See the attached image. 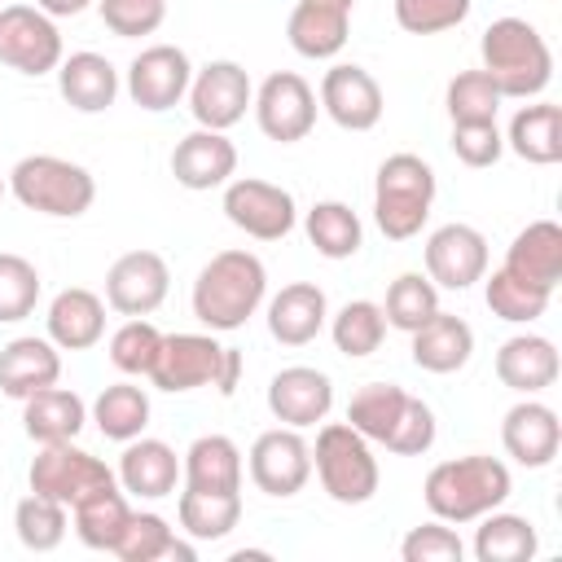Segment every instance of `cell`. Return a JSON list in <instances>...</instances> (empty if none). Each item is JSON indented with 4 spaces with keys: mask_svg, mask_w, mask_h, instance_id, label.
Returning <instances> with one entry per match:
<instances>
[{
    "mask_svg": "<svg viewBox=\"0 0 562 562\" xmlns=\"http://www.w3.org/2000/svg\"><path fill=\"white\" fill-rule=\"evenodd\" d=\"M250 110H255V123H259V132H263L268 140L294 145V140H303V136L316 127V110H321V105H316V92H312V83H307L303 75H294V70H272V75L259 83Z\"/></svg>",
    "mask_w": 562,
    "mask_h": 562,
    "instance_id": "cell-12",
    "label": "cell"
},
{
    "mask_svg": "<svg viewBox=\"0 0 562 562\" xmlns=\"http://www.w3.org/2000/svg\"><path fill=\"white\" fill-rule=\"evenodd\" d=\"M329 408H334V382H329V373H321L312 364H290V369L272 373V382H268V413L281 426L307 430V426L325 422Z\"/></svg>",
    "mask_w": 562,
    "mask_h": 562,
    "instance_id": "cell-19",
    "label": "cell"
},
{
    "mask_svg": "<svg viewBox=\"0 0 562 562\" xmlns=\"http://www.w3.org/2000/svg\"><path fill=\"white\" fill-rule=\"evenodd\" d=\"M189 79H193V61H189L184 48H176V44H149L127 66V97L140 110L162 114V110H171V105L184 101Z\"/></svg>",
    "mask_w": 562,
    "mask_h": 562,
    "instance_id": "cell-15",
    "label": "cell"
},
{
    "mask_svg": "<svg viewBox=\"0 0 562 562\" xmlns=\"http://www.w3.org/2000/svg\"><path fill=\"white\" fill-rule=\"evenodd\" d=\"M514 492V479H509V465L496 461V457H483V452H470V457H452V461H439L430 465L426 483H422V501L426 509L439 518V522H479L483 514L501 509Z\"/></svg>",
    "mask_w": 562,
    "mask_h": 562,
    "instance_id": "cell-1",
    "label": "cell"
},
{
    "mask_svg": "<svg viewBox=\"0 0 562 562\" xmlns=\"http://www.w3.org/2000/svg\"><path fill=\"white\" fill-rule=\"evenodd\" d=\"M241 448L228 435H198L184 448L180 461V479L184 487H202V492H241Z\"/></svg>",
    "mask_w": 562,
    "mask_h": 562,
    "instance_id": "cell-31",
    "label": "cell"
},
{
    "mask_svg": "<svg viewBox=\"0 0 562 562\" xmlns=\"http://www.w3.org/2000/svg\"><path fill=\"white\" fill-rule=\"evenodd\" d=\"M509 272H518L522 281H536L544 290H558L562 281V224L553 220H531L505 250V263Z\"/></svg>",
    "mask_w": 562,
    "mask_h": 562,
    "instance_id": "cell-30",
    "label": "cell"
},
{
    "mask_svg": "<svg viewBox=\"0 0 562 562\" xmlns=\"http://www.w3.org/2000/svg\"><path fill=\"white\" fill-rule=\"evenodd\" d=\"M66 527H70L66 505L53 501V496L26 492L18 501V509H13V531H18L22 549H31V553H53L66 540Z\"/></svg>",
    "mask_w": 562,
    "mask_h": 562,
    "instance_id": "cell-42",
    "label": "cell"
},
{
    "mask_svg": "<svg viewBox=\"0 0 562 562\" xmlns=\"http://www.w3.org/2000/svg\"><path fill=\"white\" fill-rule=\"evenodd\" d=\"M400 558L404 562H461L465 558V544L461 536L448 527V522H422L413 527L404 540H400Z\"/></svg>",
    "mask_w": 562,
    "mask_h": 562,
    "instance_id": "cell-49",
    "label": "cell"
},
{
    "mask_svg": "<svg viewBox=\"0 0 562 562\" xmlns=\"http://www.w3.org/2000/svg\"><path fill=\"white\" fill-rule=\"evenodd\" d=\"M329 316V299L316 281H290L268 299V334L281 347H307Z\"/></svg>",
    "mask_w": 562,
    "mask_h": 562,
    "instance_id": "cell-24",
    "label": "cell"
},
{
    "mask_svg": "<svg viewBox=\"0 0 562 562\" xmlns=\"http://www.w3.org/2000/svg\"><path fill=\"white\" fill-rule=\"evenodd\" d=\"M474 0H395V22L408 35H439L470 18Z\"/></svg>",
    "mask_w": 562,
    "mask_h": 562,
    "instance_id": "cell-47",
    "label": "cell"
},
{
    "mask_svg": "<svg viewBox=\"0 0 562 562\" xmlns=\"http://www.w3.org/2000/svg\"><path fill=\"white\" fill-rule=\"evenodd\" d=\"M408 338H413V364L426 373H457L474 356V329L443 307L426 325H417Z\"/></svg>",
    "mask_w": 562,
    "mask_h": 562,
    "instance_id": "cell-29",
    "label": "cell"
},
{
    "mask_svg": "<svg viewBox=\"0 0 562 562\" xmlns=\"http://www.w3.org/2000/svg\"><path fill=\"white\" fill-rule=\"evenodd\" d=\"M92 422L114 443H127V439L145 435V426H149V395H145V386H132V382L105 386L92 400Z\"/></svg>",
    "mask_w": 562,
    "mask_h": 562,
    "instance_id": "cell-39",
    "label": "cell"
},
{
    "mask_svg": "<svg viewBox=\"0 0 562 562\" xmlns=\"http://www.w3.org/2000/svg\"><path fill=\"white\" fill-rule=\"evenodd\" d=\"M88 422V404L70 391V386H44L35 395L22 400V430L35 439V443H61V439H75Z\"/></svg>",
    "mask_w": 562,
    "mask_h": 562,
    "instance_id": "cell-32",
    "label": "cell"
},
{
    "mask_svg": "<svg viewBox=\"0 0 562 562\" xmlns=\"http://www.w3.org/2000/svg\"><path fill=\"white\" fill-rule=\"evenodd\" d=\"M321 110L342 127V132H369L382 123V110H386V97H382V83L356 66V61H338L325 70L321 79Z\"/></svg>",
    "mask_w": 562,
    "mask_h": 562,
    "instance_id": "cell-17",
    "label": "cell"
},
{
    "mask_svg": "<svg viewBox=\"0 0 562 562\" xmlns=\"http://www.w3.org/2000/svg\"><path fill=\"white\" fill-rule=\"evenodd\" d=\"M452 154L465 167H492L505 154V136L496 123H452Z\"/></svg>",
    "mask_w": 562,
    "mask_h": 562,
    "instance_id": "cell-50",
    "label": "cell"
},
{
    "mask_svg": "<svg viewBox=\"0 0 562 562\" xmlns=\"http://www.w3.org/2000/svg\"><path fill=\"white\" fill-rule=\"evenodd\" d=\"M88 4H92V0H35V9H44L53 22H57V18H75V13H83Z\"/></svg>",
    "mask_w": 562,
    "mask_h": 562,
    "instance_id": "cell-51",
    "label": "cell"
},
{
    "mask_svg": "<svg viewBox=\"0 0 562 562\" xmlns=\"http://www.w3.org/2000/svg\"><path fill=\"white\" fill-rule=\"evenodd\" d=\"M483 299H487L492 316H501L509 325H531V321H540L549 312L553 290H544L536 281H522L509 268H492V272H483Z\"/></svg>",
    "mask_w": 562,
    "mask_h": 562,
    "instance_id": "cell-36",
    "label": "cell"
},
{
    "mask_svg": "<svg viewBox=\"0 0 562 562\" xmlns=\"http://www.w3.org/2000/svg\"><path fill=\"white\" fill-rule=\"evenodd\" d=\"M558 373H562V360L544 334H514L496 351V378H501V386H509L518 395L549 391L558 382Z\"/></svg>",
    "mask_w": 562,
    "mask_h": 562,
    "instance_id": "cell-26",
    "label": "cell"
},
{
    "mask_svg": "<svg viewBox=\"0 0 562 562\" xmlns=\"http://www.w3.org/2000/svg\"><path fill=\"white\" fill-rule=\"evenodd\" d=\"M184 97H189V110H193L198 127L228 132L233 123L246 119V110H250V101H255V83H250L246 66L220 57V61H206L202 70H193Z\"/></svg>",
    "mask_w": 562,
    "mask_h": 562,
    "instance_id": "cell-13",
    "label": "cell"
},
{
    "mask_svg": "<svg viewBox=\"0 0 562 562\" xmlns=\"http://www.w3.org/2000/svg\"><path fill=\"white\" fill-rule=\"evenodd\" d=\"M180 531L189 540H224L241 522V492H202L184 487L176 501Z\"/></svg>",
    "mask_w": 562,
    "mask_h": 562,
    "instance_id": "cell-34",
    "label": "cell"
},
{
    "mask_svg": "<svg viewBox=\"0 0 562 562\" xmlns=\"http://www.w3.org/2000/svg\"><path fill=\"white\" fill-rule=\"evenodd\" d=\"M351 9H356V0H299L285 18L290 48L307 61L338 57L351 35Z\"/></svg>",
    "mask_w": 562,
    "mask_h": 562,
    "instance_id": "cell-20",
    "label": "cell"
},
{
    "mask_svg": "<svg viewBox=\"0 0 562 562\" xmlns=\"http://www.w3.org/2000/svg\"><path fill=\"white\" fill-rule=\"evenodd\" d=\"M233 171H237V145H233L224 132L193 127V132L180 136L176 149H171V176H176V184H184L189 193L220 189V184L233 180Z\"/></svg>",
    "mask_w": 562,
    "mask_h": 562,
    "instance_id": "cell-21",
    "label": "cell"
},
{
    "mask_svg": "<svg viewBox=\"0 0 562 562\" xmlns=\"http://www.w3.org/2000/svg\"><path fill=\"white\" fill-rule=\"evenodd\" d=\"M479 57H483L479 70L496 83L501 97L514 101L540 97L553 79V53L527 18H496L479 40Z\"/></svg>",
    "mask_w": 562,
    "mask_h": 562,
    "instance_id": "cell-4",
    "label": "cell"
},
{
    "mask_svg": "<svg viewBox=\"0 0 562 562\" xmlns=\"http://www.w3.org/2000/svg\"><path fill=\"white\" fill-rule=\"evenodd\" d=\"M171 290V268L158 250H127L105 272V303L119 316H149Z\"/></svg>",
    "mask_w": 562,
    "mask_h": 562,
    "instance_id": "cell-16",
    "label": "cell"
},
{
    "mask_svg": "<svg viewBox=\"0 0 562 562\" xmlns=\"http://www.w3.org/2000/svg\"><path fill=\"white\" fill-rule=\"evenodd\" d=\"M114 479H119L123 492H132L140 501H162L180 483V457H176L171 443L149 439V435H136V439L123 443V457H119Z\"/></svg>",
    "mask_w": 562,
    "mask_h": 562,
    "instance_id": "cell-23",
    "label": "cell"
},
{
    "mask_svg": "<svg viewBox=\"0 0 562 562\" xmlns=\"http://www.w3.org/2000/svg\"><path fill=\"white\" fill-rule=\"evenodd\" d=\"M97 9H101L105 31L119 40L154 35L167 18V0H97Z\"/></svg>",
    "mask_w": 562,
    "mask_h": 562,
    "instance_id": "cell-48",
    "label": "cell"
},
{
    "mask_svg": "<svg viewBox=\"0 0 562 562\" xmlns=\"http://www.w3.org/2000/svg\"><path fill=\"white\" fill-rule=\"evenodd\" d=\"M9 189L26 211L53 220H79L97 202V180L88 167L57 154H26L9 171Z\"/></svg>",
    "mask_w": 562,
    "mask_h": 562,
    "instance_id": "cell-7",
    "label": "cell"
},
{
    "mask_svg": "<svg viewBox=\"0 0 562 562\" xmlns=\"http://www.w3.org/2000/svg\"><path fill=\"white\" fill-rule=\"evenodd\" d=\"M501 92L496 83L483 75V70H461L448 92H443V105H448V119L452 123H496V110H501Z\"/></svg>",
    "mask_w": 562,
    "mask_h": 562,
    "instance_id": "cell-44",
    "label": "cell"
},
{
    "mask_svg": "<svg viewBox=\"0 0 562 562\" xmlns=\"http://www.w3.org/2000/svg\"><path fill=\"white\" fill-rule=\"evenodd\" d=\"M57 378H61V347L53 338L22 334L0 347V391L9 400H26V395L53 386Z\"/></svg>",
    "mask_w": 562,
    "mask_h": 562,
    "instance_id": "cell-25",
    "label": "cell"
},
{
    "mask_svg": "<svg viewBox=\"0 0 562 562\" xmlns=\"http://www.w3.org/2000/svg\"><path fill=\"white\" fill-rule=\"evenodd\" d=\"M329 338L334 347L347 356V360H364L382 347L386 338V316H382V303L373 299H351L338 307V316L329 321Z\"/></svg>",
    "mask_w": 562,
    "mask_h": 562,
    "instance_id": "cell-41",
    "label": "cell"
},
{
    "mask_svg": "<svg viewBox=\"0 0 562 562\" xmlns=\"http://www.w3.org/2000/svg\"><path fill=\"white\" fill-rule=\"evenodd\" d=\"M435 167L417 154H391L378 167L373 180V220L382 228V237L391 241H408L422 233V224L430 220L435 206Z\"/></svg>",
    "mask_w": 562,
    "mask_h": 562,
    "instance_id": "cell-6",
    "label": "cell"
},
{
    "mask_svg": "<svg viewBox=\"0 0 562 562\" xmlns=\"http://www.w3.org/2000/svg\"><path fill=\"white\" fill-rule=\"evenodd\" d=\"M44 325L61 351H88L105 334V303H101V294H92L83 285H66L53 294Z\"/></svg>",
    "mask_w": 562,
    "mask_h": 562,
    "instance_id": "cell-27",
    "label": "cell"
},
{
    "mask_svg": "<svg viewBox=\"0 0 562 562\" xmlns=\"http://www.w3.org/2000/svg\"><path fill=\"white\" fill-rule=\"evenodd\" d=\"M224 215L255 241H281L299 224L294 193L259 176H237L224 184Z\"/></svg>",
    "mask_w": 562,
    "mask_h": 562,
    "instance_id": "cell-11",
    "label": "cell"
},
{
    "mask_svg": "<svg viewBox=\"0 0 562 562\" xmlns=\"http://www.w3.org/2000/svg\"><path fill=\"white\" fill-rule=\"evenodd\" d=\"M268 294V268L250 250H220L202 263L193 281V316L211 334H233L241 329Z\"/></svg>",
    "mask_w": 562,
    "mask_h": 562,
    "instance_id": "cell-2",
    "label": "cell"
},
{
    "mask_svg": "<svg viewBox=\"0 0 562 562\" xmlns=\"http://www.w3.org/2000/svg\"><path fill=\"white\" fill-rule=\"evenodd\" d=\"M312 470H316L325 496L338 501V505H364V501H373L378 479H382L369 439L356 426H347V422H325L316 430Z\"/></svg>",
    "mask_w": 562,
    "mask_h": 562,
    "instance_id": "cell-8",
    "label": "cell"
},
{
    "mask_svg": "<svg viewBox=\"0 0 562 562\" xmlns=\"http://www.w3.org/2000/svg\"><path fill=\"white\" fill-rule=\"evenodd\" d=\"M501 443H505V452L518 461V465H527V470H544L553 457H558V443H562V422H558V413L549 408V404H540V400H518L509 413H505V422H501Z\"/></svg>",
    "mask_w": 562,
    "mask_h": 562,
    "instance_id": "cell-22",
    "label": "cell"
},
{
    "mask_svg": "<svg viewBox=\"0 0 562 562\" xmlns=\"http://www.w3.org/2000/svg\"><path fill=\"white\" fill-rule=\"evenodd\" d=\"M0 193H4V180H0Z\"/></svg>",
    "mask_w": 562,
    "mask_h": 562,
    "instance_id": "cell-52",
    "label": "cell"
},
{
    "mask_svg": "<svg viewBox=\"0 0 562 562\" xmlns=\"http://www.w3.org/2000/svg\"><path fill=\"white\" fill-rule=\"evenodd\" d=\"M70 514H75V536L88 549H101V553H114V544H119V536H123V527L132 518L127 496H123L119 483L114 487H97L92 496H83L79 505H70Z\"/></svg>",
    "mask_w": 562,
    "mask_h": 562,
    "instance_id": "cell-37",
    "label": "cell"
},
{
    "mask_svg": "<svg viewBox=\"0 0 562 562\" xmlns=\"http://www.w3.org/2000/svg\"><path fill=\"white\" fill-rule=\"evenodd\" d=\"M158 347H162V334L145 316H127V325L110 334V364L127 378H149Z\"/></svg>",
    "mask_w": 562,
    "mask_h": 562,
    "instance_id": "cell-45",
    "label": "cell"
},
{
    "mask_svg": "<svg viewBox=\"0 0 562 562\" xmlns=\"http://www.w3.org/2000/svg\"><path fill=\"white\" fill-rule=\"evenodd\" d=\"M347 426H356L369 443H382L395 457H422L430 452L439 426L426 400L408 395L395 382H369L347 404Z\"/></svg>",
    "mask_w": 562,
    "mask_h": 562,
    "instance_id": "cell-3",
    "label": "cell"
},
{
    "mask_svg": "<svg viewBox=\"0 0 562 562\" xmlns=\"http://www.w3.org/2000/svg\"><path fill=\"white\" fill-rule=\"evenodd\" d=\"M439 312V285L422 272H400L386 290V303H382V316L391 329H404L413 334L417 325H426L430 316Z\"/></svg>",
    "mask_w": 562,
    "mask_h": 562,
    "instance_id": "cell-43",
    "label": "cell"
},
{
    "mask_svg": "<svg viewBox=\"0 0 562 562\" xmlns=\"http://www.w3.org/2000/svg\"><path fill=\"white\" fill-rule=\"evenodd\" d=\"M307 228V241L316 246V255L325 259H351L364 241V228H360V215L347 206V202H316L303 220Z\"/></svg>",
    "mask_w": 562,
    "mask_h": 562,
    "instance_id": "cell-40",
    "label": "cell"
},
{
    "mask_svg": "<svg viewBox=\"0 0 562 562\" xmlns=\"http://www.w3.org/2000/svg\"><path fill=\"white\" fill-rule=\"evenodd\" d=\"M536 549H540V536H536L531 518H522V514L492 509L474 527V558L479 562H531Z\"/></svg>",
    "mask_w": 562,
    "mask_h": 562,
    "instance_id": "cell-35",
    "label": "cell"
},
{
    "mask_svg": "<svg viewBox=\"0 0 562 562\" xmlns=\"http://www.w3.org/2000/svg\"><path fill=\"white\" fill-rule=\"evenodd\" d=\"M57 92L79 114H101L119 97V70L101 53H70L57 66Z\"/></svg>",
    "mask_w": 562,
    "mask_h": 562,
    "instance_id": "cell-28",
    "label": "cell"
},
{
    "mask_svg": "<svg viewBox=\"0 0 562 562\" xmlns=\"http://www.w3.org/2000/svg\"><path fill=\"white\" fill-rule=\"evenodd\" d=\"M487 272V237L474 224H443L426 237V277L443 290H470Z\"/></svg>",
    "mask_w": 562,
    "mask_h": 562,
    "instance_id": "cell-18",
    "label": "cell"
},
{
    "mask_svg": "<svg viewBox=\"0 0 562 562\" xmlns=\"http://www.w3.org/2000/svg\"><path fill=\"white\" fill-rule=\"evenodd\" d=\"M66 57L57 22L35 4H0V66L18 75H48Z\"/></svg>",
    "mask_w": 562,
    "mask_h": 562,
    "instance_id": "cell-10",
    "label": "cell"
},
{
    "mask_svg": "<svg viewBox=\"0 0 562 562\" xmlns=\"http://www.w3.org/2000/svg\"><path fill=\"white\" fill-rule=\"evenodd\" d=\"M250 483L277 501L285 496H299L312 479V443L294 430V426H277V430H263L255 443H250Z\"/></svg>",
    "mask_w": 562,
    "mask_h": 562,
    "instance_id": "cell-14",
    "label": "cell"
},
{
    "mask_svg": "<svg viewBox=\"0 0 562 562\" xmlns=\"http://www.w3.org/2000/svg\"><path fill=\"white\" fill-rule=\"evenodd\" d=\"M114 558H123V562H162V558L193 562L198 549L184 544V540H176V531H171V522L162 514H149L145 509V514H132L127 518V527H123V536L114 544Z\"/></svg>",
    "mask_w": 562,
    "mask_h": 562,
    "instance_id": "cell-38",
    "label": "cell"
},
{
    "mask_svg": "<svg viewBox=\"0 0 562 562\" xmlns=\"http://www.w3.org/2000/svg\"><path fill=\"white\" fill-rule=\"evenodd\" d=\"M505 145L531 162V167H553L562 162V110L553 101H531L509 119Z\"/></svg>",
    "mask_w": 562,
    "mask_h": 562,
    "instance_id": "cell-33",
    "label": "cell"
},
{
    "mask_svg": "<svg viewBox=\"0 0 562 562\" xmlns=\"http://www.w3.org/2000/svg\"><path fill=\"white\" fill-rule=\"evenodd\" d=\"M40 303V272L31 259L0 250V325L26 321Z\"/></svg>",
    "mask_w": 562,
    "mask_h": 562,
    "instance_id": "cell-46",
    "label": "cell"
},
{
    "mask_svg": "<svg viewBox=\"0 0 562 562\" xmlns=\"http://www.w3.org/2000/svg\"><path fill=\"white\" fill-rule=\"evenodd\" d=\"M149 382L171 395L198 386H215L220 395H233L241 382V351L215 342V334H162Z\"/></svg>",
    "mask_w": 562,
    "mask_h": 562,
    "instance_id": "cell-5",
    "label": "cell"
},
{
    "mask_svg": "<svg viewBox=\"0 0 562 562\" xmlns=\"http://www.w3.org/2000/svg\"><path fill=\"white\" fill-rule=\"evenodd\" d=\"M26 483H31V492L53 496L70 509L83 496H92L97 487H114L119 479L101 457L75 448V439H61V443H40V452L26 470Z\"/></svg>",
    "mask_w": 562,
    "mask_h": 562,
    "instance_id": "cell-9",
    "label": "cell"
}]
</instances>
